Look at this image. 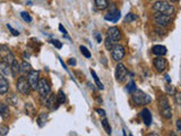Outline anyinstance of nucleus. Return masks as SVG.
<instances>
[{"label":"nucleus","instance_id":"393cba45","mask_svg":"<svg viewBox=\"0 0 181 136\" xmlns=\"http://www.w3.org/2000/svg\"><path fill=\"white\" fill-rule=\"evenodd\" d=\"M102 126H103V128H104V130H105L106 133L109 134H111V127H110V125H109V121H108V119H106L105 117L102 119Z\"/></svg>","mask_w":181,"mask_h":136},{"label":"nucleus","instance_id":"2f4dec72","mask_svg":"<svg viewBox=\"0 0 181 136\" xmlns=\"http://www.w3.org/2000/svg\"><path fill=\"white\" fill-rule=\"evenodd\" d=\"M9 132V128L7 126H3V125H0V136H5L8 134Z\"/></svg>","mask_w":181,"mask_h":136},{"label":"nucleus","instance_id":"7ed1b4c3","mask_svg":"<svg viewBox=\"0 0 181 136\" xmlns=\"http://www.w3.org/2000/svg\"><path fill=\"white\" fill-rule=\"evenodd\" d=\"M131 99L135 102V104L137 105L148 104L152 101V98L145 92H143L142 90H135L134 92L131 93Z\"/></svg>","mask_w":181,"mask_h":136},{"label":"nucleus","instance_id":"f3484780","mask_svg":"<svg viewBox=\"0 0 181 136\" xmlns=\"http://www.w3.org/2000/svg\"><path fill=\"white\" fill-rule=\"evenodd\" d=\"M152 52L155 55V56H159V57H163L165 56L166 52H168V50L164 46H161V44H156L152 48Z\"/></svg>","mask_w":181,"mask_h":136},{"label":"nucleus","instance_id":"b1692460","mask_svg":"<svg viewBox=\"0 0 181 136\" xmlns=\"http://www.w3.org/2000/svg\"><path fill=\"white\" fill-rule=\"evenodd\" d=\"M90 74H92V76H93V78H94V80H95V83H96L97 87H99L100 90H103V89H104L103 84L101 83V80H99V77H97L96 73H95V71H94V70H90Z\"/></svg>","mask_w":181,"mask_h":136},{"label":"nucleus","instance_id":"e433bc0d","mask_svg":"<svg viewBox=\"0 0 181 136\" xmlns=\"http://www.w3.org/2000/svg\"><path fill=\"white\" fill-rule=\"evenodd\" d=\"M175 102H177L179 105H181V93H177V94H175Z\"/></svg>","mask_w":181,"mask_h":136},{"label":"nucleus","instance_id":"c85d7f7f","mask_svg":"<svg viewBox=\"0 0 181 136\" xmlns=\"http://www.w3.org/2000/svg\"><path fill=\"white\" fill-rule=\"evenodd\" d=\"M135 90H136V84H135L134 80H130L128 83V85H127V87H126V91L128 93H132Z\"/></svg>","mask_w":181,"mask_h":136},{"label":"nucleus","instance_id":"6e6552de","mask_svg":"<svg viewBox=\"0 0 181 136\" xmlns=\"http://www.w3.org/2000/svg\"><path fill=\"white\" fill-rule=\"evenodd\" d=\"M128 76V70L123 64H118L116 67V80L119 83H123Z\"/></svg>","mask_w":181,"mask_h":136},{"label":"nucleus","instance_id":"c9c22d12","mask_svg":"<svg viewBox=\"0 0 181 136\" xmlns=\"http://www.w3.org/2000/svg\"><path fill=\"white\" fill-rule=\"evenodd\" d=\"M51 43H52L54 46H57L58 49H60V48L63 46V44H61V42H60V41H58V40H51Z\"/></svg>","mask_w":181,"mask_h":136},{"label":"nucleus","instance_id":"9d476101","mask_svg":"<svg viewBox=\"0 0 181 136\" xmlns=\"http://www.w3.org/2000/svg\"><path fill=\"white\" fill-rule=\"evenodd\" d=\"M154 21L156 22V24L160 25V26H168L172 21V17L165 14H161V12H157L154 15Z\"/></svg>","mask_w":181,"mask_h":136},{"label":"nucleus","instance_id":"412c9836","mask_svg":"<svg viewBox=\"0 0 181 136\" xmlns=\"http://www.w3.org/2000/svg\"><path fill=\"white\" fill-rule=\"evenodd\" d=\"M32 70V66L27 61H23L21 65V73L24 75H28V73Z\"/></svg>","mask_w":181,"mask_h":136},{"label":"nucleus","instance_id":"0eeeda50","mask_svg":"<svg viewBox=\"0 0 181 136\" xmlns=\"http://www.w3.org/2000/svg\"><path fill=\"white\" fill-rule=\"evenodd\" d=\"M50 84L45 78H40V82H39L38 85V92L41 95V98H47L48 94L50 93Z\"/></svg>","mask_w":181,"mask_h":136},{"label":"nucleus","instance_id":"4be33fe9","mask_svg":"<svg viewBox=\"0 0 181 136\" xmlns=\"http://www.w3.org/2000/svg\"><path fill=\"white\" fill-rule=\"evenodd\" d=\"M47 120H48V114H45V112H41L38 116V124L40 127H43L45 125V123H47Z\"/></svg>","mask_w":181,"mask_h":136},{"label":"nucleus","instance_id":"58836bf2","mask_svg":"<svg viewBox=\"0 0 181 136\" xmlns=\"http://www.w3.org/2000/svg\"><path fill=\"white\" fill-rule=\"evenodd\" d=\"M177 128H178V130L181 133V119L177 120Z\"/></svg>","mask_w":181,"mask_h":136},{"label":"nucleus","instance_id":"ddd939ff","mask_svg":"<svg viewBox=\"0 0 181 136\" xmlns=\"http://www.w3.org/2000/svg\"><path fill=\"white\" fill-rule=\"evenodd\" d=\"M108 36H109L110 39H112V41L114 43H117L118 41H120L122 35H121V32H120V30H119L118 27L112 26V27H109V30H108Z\"/></svg>","mask_w":181,"mask_h":136},{"label":"nucleus","instance_id":"a211bd4d","mask_svg":"<svg viewBox=\"0 0 181 136\" xmlns=\"http://www.w3.org/2000/svg\"><path fill=\"white\" fill-rule=\"evenodd\" d=\"M0 74L5 75V76H13V71L10 65L6 64L3 61H0Z\"/></svg>","mask_w":181,"mask_h":136},{"label":"nucleus","instance_id":"473e14b6","mask_svg":"<svg viewBox=\"0 0 181 136\" xmlns=\"http://www.w3.org/2000/svg\"><path fill=\"white\" fill-rule=\"evenodd\" d=\"M7 27L9 28V31L12 32V34H13V35H15V36H17V35H19V32H18V31H16L15 28L12 27V25L7 24Z\"/></svg>","mask_w":181,"mask_h":136},{"label":"nucleus","instance_id":"a878e982","mask_svg":"<svg viewBox=\"0 0 181 136\" xmlns=\"http://www.w3.org/2000/svg\"><path fill=\"white\" fill-rule=\"evenodd\" d=\"M57 98H58V102H59V104H63L66 101V94L63 93V91L60 90L57 94Z\"/></svg>","mask_w":181,"mask_h":136},{"label":"nucleus","instance_id":"20e7f679","mask_svg":"<svg viewBox=\"0 0 181 136\" xmlns=\"http://www.w3.org/2000/svg\"><path fill=\"white\" fill-rule=\"evenodd\" d=\"M0 59H1L3 62L8 64V65H12V64L16 60L14 53L12 52V50L9 49V46H5V44L0 46Z\"/></svg>","mask_w":181,"mask_h":136},{"label":"nucleus","instance_id":"2eb2a0df","mask_svg":"<svg viewBox=\"0 0 181 136\" xmlns=\"http://www.w3.org/2000/svg\"><path fill=\"white\" fill-rule=\"evenodd\" d=\"M141 114H142V119H143L145 126H147V127L151 126V124H152V114H151L150 110L147 108L143 109Z\"/></svg>","mask_w":181,"mask_h":136},{"label":"nucleus","instance_id":"4468645a","mask_svg":"<svg viewBox=\"0 0 181 136\" xmlns=\"http://www.w3.org/2000/svg\"><path fill=\"white\" fill-rule=\"evenodd\" d=\"M9 90V82L5 75L0 74V94H6Z\"/></svg>","mask_w":181,"mask_h":136},{"label":"nucleus","instance_id":"dca6fc26","mask_svg":"<svg viewBox=\"0 0 181 136\" xmlns=\"http://www.w3.org/2000/svg\"><path fill=\"white\" fill-rule=\"evenodd\" d=\"M121 15H120V12L119 10H112V12H108V15L104 16V19L105 21H109V22L116 23L120 19Z\"/></svg>","mask_w":181,"mask_h":136},{"label":"nucleus","instance_id":"bb28decb","mask_svg":"<svg viewBox=\"0 0 181 136\" xmlns=\"http://www.w3.org/2000/svg\"><path fill=\"white\" fill-rule=\"evenodd\" d=\"M136 19H137V15H135V14H132V12L127 14V16L125 17L126 23H131V22H134V21H136Z\"/></svg>","mask_w":181,"mask_h":136},{"label":"nucleus","instance_id":"cd10ccee","mask_svg":"<svg viewBox=\"0 0 181 136\" xmlns=\"http://www.w3.org/2000/svg\"><path fill=\"white\" fill-rule=\"evenodd\" d=\"M104 44H105L106 50H111L113 48V46H114V42L112 41V39H110V37L108 36L105 39V41H104Z\"/></svg>","mask_w":181,"mask_h":136},{"label":"nucleus","instance_id":"c756f323","mask_svg":"<svg viewBox=\"0 0 181 136\" xmlns=\"http://www.w3.org/2000/svg\"><path fill=\"white\" fill-rule=\"evenodd\" d=\"M79 50H81V52L84 55L86 58H90V52L88 51V49L86 48V46H79Z\"/></svg>","mask_w":181,"mask_h":136},{"label":"nucleus","instance_id":"f8f14e48","mask_svg":"<svg viewBox=\"0 0 181 136\" xmlns=\"http://www.w3.org/2000/svg\"><path fill=\"white\" fill-rule=\"evenodd\" d=\"M154 67L159 73H163L165 70L166 67H168V62H166V59L163 58V57H157L154 60Z\"/></svg>","mask_w":181,"mask_h":136},{"label":"nucleus","instance_id":"423d86ee","mask_svg":"<svg viewBox=\"0 0 181 136\" xmlns=\"http://www.w3.org/2000/svg\"><path fill=\"white\" fill-rule=\"evenodd\" d=\"M125 48L123 46L119 43H114L113 48L111 49V56L114 61H121L123 57H125Z\"/></svg>","mask_w":181,"mask_h":136},{"label":"nucleus","instance_id":"f704fd0d","mask_svg":"<svg viewBox=\"0 0 181 136\" xmlns=\"http://www.w3.org/2000/svg\"><path fill=\"white\" fill-rule=\"evenodd\" d=\"M165 90H166V92H168L169 94H174V93H175L174 87L171 86V85H168V86L165 87Z\"/></svg>","mask_w":181,"mask_h":136},{"label":"nucleus","instance_id":"72a5a7b5","mask_svg":"<svg viewBox=\"0 0 181 136\" xmlns=\"http://www.w3.org/2000/svg\"><path fill=\"white\" fill-rule=\"evenodd\" d=\"M94 36H95V39H96L97 43H101V42H102V35H101V33L95 32V33H94Z\"/></svg>","mask_w":181,"mask_h":136},{"label":"nucleus","instance_id":"f257e3e1","mask_svg":"<svg viewBox=\"0 0 181 136\" xmlns=\"http://www.w3.org/2000/svg\"><path fill=\"white\" fill-rule=\"evenodd\" d=\"M157 104H159V110H160V114L162 116L163 118H165V119H171L172 118V110H171V107L169 104V101H168V98L165 95H161L159 96V99H157Z\"/></svg>","mask_w":181,"mask_h":136},{"label":"nucleus","instance_id":"7c9ffc66","mask_svg":"<svg viewBox=\"0 0 181 136\" xmlns=\"http://www.w3.org/2000/svg\"><path fill=\"white\" fill-rule=\"evenodd\" d=\"M21 16H22V18L24 19L25 22H27V23L32 22V17H31V15H30L28 12H21Z\"/></svg>","mask_w":181,"mask_h":136},{"label":"nucleus","instance_id":"a19ab883","mask_svg":"<svg viewBox=\"0 0 181 136\" xmlns=\"http://www.w3.org/2000/svg\"><path fill=\"white\" fill-rule=\"evenodd\" d=\"M69 65H72V66H75L76 65V60L74 58H72L70 60H69Z\"/></svg>","mask_w":181,"mask_h":136},{"label":"nucleus","instance_id":"5701e85b","mask_svg":"<svg viewBox=\"0 0 181 136\" xmlns=\"http://www.w3.org/2000/svg\"><path fill=\"white\" fill-rule=\"evenodd\" d=\"M10 67H12V71H13V77H16V76L18 75V73H21V65L15 60V61L10 65Z\"/></svg>","mask_w":181,"mask_h":136},{"label":"nucleus","instance_id":"1a4fd4ad","mask_svg":"<svg viewBox=\"0 0 181 136\" xmlns=\"http://www.w3.org/2000/svg\"><path fill=\"white\" fill-rule=\"evenodd\" d=\"M27 80L31 85L32 90H38V85L40 82V71L38 70H31L27 75Z\"/></svg>","mask_w":181,"mask_h":136},{"label":"nucleus","instance_id":"37998d69","mask_svg":"<svg viewBox=\"0 0 181 136\" xmlns=\"http://www.w3.org/2000/svg\"><path fill=\"white\" fill-rule=\"evenodd\" d=\"M170 1H172V2H177L178 0H170Z\"/></svg>","mask_w":181,"mask_h":136},{"label":"nucleus","instance_id":"f03ea898","mask_svg":"<svg viewBox=\"0 0 181 136\" xmlns=\"http://www.w3.org/2000/svg\"><path fill=\"white\" fill-rule=\"evenodd\" d=\"M153 9L156 12L165 14V15H169V16H172L174 14V7L172 6L171 3L166 2V1H163V0H159V1L154 2Z\"/></svg>","mask_w":181,"mask_h":136},{"label":"nucleus","instance_id":"6ab92c4d","mask_svg":"<svg viewBox=\"0 0 181 136\" xmlns=\"http://www.w3.org/2000/svg\"><path fill=\"white\" fill-rule=\"evenodd\" d=\"M0 116L3 119H7V118L9 117V108H8V105L5 104V103H1V102H0Z\"/></svg>","mask_w":181,"mask_h":136},{"label":"nucleus","instance_id":"4c0bfd02","mask_svg":"<svg viewBox=\"0 0 181 136\" xmlns=\"http://www.w3.org/2000/svg\"><path fill=\"white\" fill-rule=\"evenodd\" d=\"M96 112L100 114V116H102V117H105V111H104L103 109H97Z\"/></svg>","mask_w":181,"mask_h":136},{"label":"nucleus","instance_id":"79ce46f5","mask_svg":"<svg viewBox=\"0 0 181 136\" xmlns=\"http://www.w3.org/2000/svg\"><path fill=\"white\" fill-rule=\"evenodd\" d=\"M164 77H165V80H166V82H168V83H171V78H170V76H169L168 74H166Z\"/></svg>","mask_w":181,"mask_h":136},{"label":"nucleus","instance_id":"9b49d317","mask_svg":"<svg viewBox=\"0 0 181 136\" xmlns=\"http://www.w3.org/2000/svg\"><path fill=\"white\" fill-rule=\"evenodd\" d=\"M45 105H47V108L51 109V110L58 108L59 102H58V98H57L56 94H53V93L48 94V96L45 98Z\"/></svg>","mask_w":181,"mask_h":136},{"label":"nucleus","instance_id":"39448f33","mask_svg":"<svg viewBox=\"0 0 181 136\" xmlns=\"http://www.w3.org/2000/svg\"><path fill=\"white\" fill-rule=\"evenodd\" d=\"M16 86H17V90L18 92H21L22 94L24 95H28L30 92H31V85L28 83V80L26 77L22 76V77H19L18 80H17V83H16Z\"/></svg>","mask_w":181,"mask_h":136},{"label":"nucleus","instance_id":"ea45409f","mask_svg":"<svg viewBox=\"0 0 181 136\" xmlns=\"http://www.w3.org/2000/svg\"><path fill=\"white\" fill-rule=\"evenodd\" d=\"M59 30L61 31V33H63V34H67V31H66V28L63 27V26L61 24L59 25Z\"/></svg>","mask_w":181,"mask_h":136},{"label":"nucleus","instance_id":"aec40b11","mask_svg":"<svg viewBox=\"0 0 181 136\" xmlns=\"http://www.w3.org/2000/svg\"><path fill=\"white\" fill-rule=\"evenodd\" d=\"M95 6L100 10H104L109 7V0H95Z\"/></svg>","mask_w":181,"mask_h":136}]
</instances>
